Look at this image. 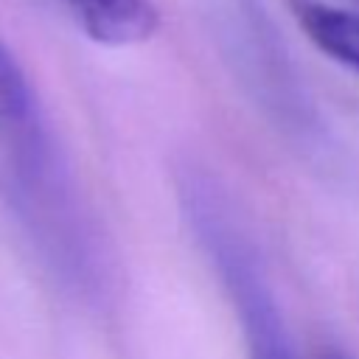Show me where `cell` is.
I'll return each mask as SVG.
<instances>
[{"mask_svg":"<svg viewBox=\"0 0 359 359\" xmlns=\"http://www.w3.org/2000/svg\"><path fill=\"white\" fill-rule=\"evenodd\" d=\"M205 238L216 252V264L224 275V283L244 323L241 328L247 337V356L250 359H294V351L278 317L275 300L264 286L261 275L255 272V264L250 261L244 247L213 222Z\"/></svg>","mask_w":359,"mask_h":359,"instance_id":"6da1fadb","label":"cell"},{"mask_svg":"<svg viewBox=\"0 0 359 359\" xmlns=\"http://www.w3.org/2000/svg\"><path fill=\"white\" fill-rule=\"evenodd\" d=\"M39 151L34 95L14 53L0 42V185L28 180Z\"/></svg>","mask_w":359,"mask_h":359,"instance_id":"7a4b0ae2","label":"cell"},{"mask_svg":"<svg viewBox=\"0 0 359 359\" xmlns=\"http://www.w3.org/2000/svg\"><path fill=\"white\" fill-rule=\"evenodd\" d=\"M62 6L98 45H140L160 28V11L151 0H62Z\"/></svg>","mask_w":359,"mask_h":359,"instance_id":"3957f363","label":"cell"},{"mask_svg":"<svg viewBox=\"0 0 359 359\" xmlns=\"http://www.w3.org/2000/svg\"><path fill=\"white\" fill-rule=\"evenodd\" d=\"M289 11L323 53L359 73V14L317 0H289Z\"/></svg>","mask_w":359,"mask_h":359,"instance_id":"277c9868","label":"cell"}]
</instances>
